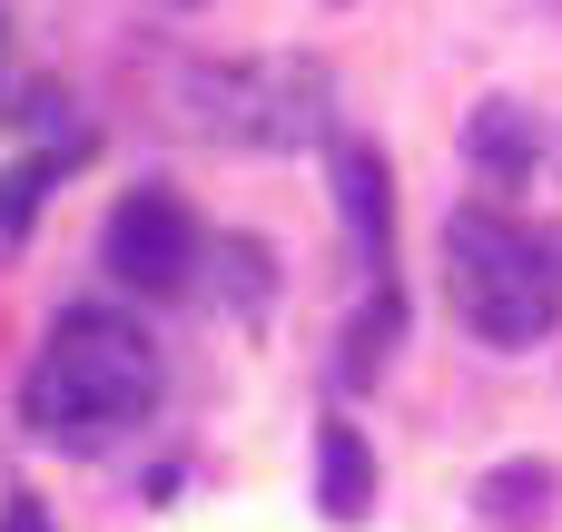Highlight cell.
I'll list each match as a JSON object with an SVG mask.
<instances>
[{
  "label": "cell",
  "mask_w": 562,
  "mask_h": 532,
  "mask_svg": "<svg viewBox=\"0 0 562 532\" xmlns=\"http://www.w3.org/2000/svg\"><path fill=\"white\" fill-rule=\"evenodd\" d=\"M168 118L227 148H316L336 128V89L316 59H188L168 69Z\"/></svg>",
  "instance_id": "3"
},
{
  "label": "cell",
  "mask_w": 562,
  "mask_h": 532,
  "mask_svg": "<svg viewBox=\"0 0 562 532\" xmlns=\"http://www.w3.org/2000/svg\"><path fill=\"white\" fill-rule=\"evenodd\" d=\"M445 306L494 355L543 346L562 326V247L504 207H454L445 217Z\"/></svg>",
  "instance_id": "2"
},
{
  "label": "cell",
  "mask_w": 562,
  "mask_h": 532,
  "mask_svg": "<svg viewBox=\"0 0 562 532\" xmlns=\"http://www.w3.org/2000/svg\"><path fill=\"white\" fill-rule=\"evenodd\" d=\"M40 178H49V168H10V178H0V257L20 247V227H30V207H40Z\"/></svg>",
  "instance_id": "9"
},
{
  "label": "cell",
  "mask_w": 562,
  "mask_h": 532,
  "mask_svg": "<svg viewBox=\"0 0 562 532\" xmlns=\"http://www.w3.org/2000/svg\"><path fill=\"white\" fill-rule=\"evenodd\" d=\"M474 158H484V168H533V158H543V128H533V109H514V99H484V118H474Z\"/></svg>",
  "instance_id": "7"
},
{
  "label": "cell",
  "mask_w": 562,
  "mask_h": 532,
  "mask_svg": "<svg viewBox=\"0 0 562 532\" xmlns=\"http://www.w3.org/2000/svg\"><path fill=\"white\" fill-rule=\"evenodd\" d=\"M553 10H562V0H553Z\"/></svg>",
  "instance_id": "11"
},
{
  "label": "cell",
  "mask_w": 562,
  "mask_h": 532,
  "mask_svg": "<svg viewBox=\"0 0 562 532\" xmlns=\"http://www.w3.org/2000/svg\"><path fill=\"white\" fill-rule=\"evenodd\" d=\"M316 503H326V523H366L375 513V454H366V434L346 415L316 425Z\"/></svg>",
  "instance_id": "6"
},
{
  "label": "cell",
  "mask_w": 562,
  "mask_h": 532,
  "mask_svg": "<svg viewBox=\"0 0 562 532\" xmlns=\"http://www.w3.org/2000/svg\"><path fill=\"white\" fill-rule=\"evenodd\" d=\"M484 513H494V523H543V513H553V474H543V464L494 474V484H484Z\"/></svg>",
  "instance_id": "8"
},
{
  "label": "cell",
  "mask_w": 562,
  "mask_h": 532,
  "mask_svg": "<svg viewBox=\"0 0 562 532\" xmlns=\"http://www.w3.org/2000/svg\"><path fill=\"white\" fill-rule=\"evenodd\" d=\"M148 405H158V346L119 306H69L20 375V425L59 454L119 444L128 425H148Z\"/></svg>",
  "instance_id": "1"
},
{
  "label": "cell",
  "mask_w": 562,
  "mask_h": 532,
  "mask_svg": "<svg viewBox=\"0 0 562 532\" xmlns=\"http://www.w3.org/2000/svg\"><path fill=\"white\" fill-rule=\"evenodd\" d=\"M99 257H109V276L119 286H138V296H178L188 276H198V217H188V197L178 188H128L119 207H109V237H99Z\"/></svg>",
  "instance_id": "4"
},
{
  "label": "cell",
  "mask_w": 562,
  "mask_h": 532,
  "mask_svg": "<svg viewBox=\"0 0 562 532\" xmlns=\"http://www.w3.org/2000/svg\"><path fill=\"white\" fill-rule=\"evenodd\" d=\"M336 197H346V227H356V257L385 276L395 267V178H385V158L375 148H336Z\"/></svg>",
  "instance_id": "5"
},
{
  "label": "cell",
  "mask_w": 562,
  "mask_h": 532,
  "mask_svg": "<svg viewBox=\"0 0 562 532\" xmlns=\"http://www.w3.org/2000/svg\"><path fill=\"white\" fill-rule=\"evenodd\" d=\"M0 532H49V513H40L30 494H10V503H0Z\"/></svg>",
  "instance_id": "10"
}]
</instances>
